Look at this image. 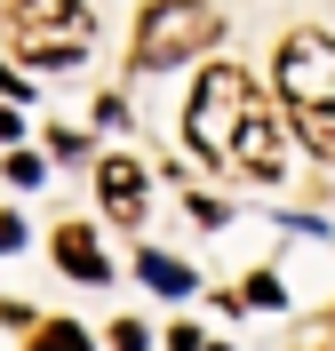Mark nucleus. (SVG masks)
Instances as JSON below:
<instances>
[{"instance_id":"f257e3e1","label":"nucleus","mask_w":335,"mask_h":351,"mask_svg":"<svg viewBox=\"0 0 335 351\" xmlns=\"http://www.w3.org/2000/svg\"><path fill=\"white\" fill-rule=\"evenodd\" d=\"M184 144L208 160V168H240L256 184L280 176V120H271L264 88L247 80V72L216 64L200 88H192V104H184Z\"/></svg>"},{"instance_id":"f03ea898","label":"nucleus","mask_w":335,"mask_h":351,"mask_svg":"<svg viewBox=\"0 0 335 351\" xmlns=\"http://www.w3.org/2000/svg\"><path fill=\"white\" fill-rule=\"evenodd\" d=\"M280 104H288L303 152L335 160V40L327 32H288V48H280Z\"/></svg>"},{"instance_id":"7ed1b4c3","label":"nucleus","mask_w":335,"mask_h":351,"mask_svg":"<svg viewBox=\"0 0 335 351\" xmlns=\"http://www.w3.org/2000/svg\"><path fill=\"white\" fill-rule=\"evenodd\" d=\"M96 40V24L80 0H8V48H16L24 64H40V72H64L80 64Z\"/></svg>"},{"instance_id":"20e7f679","label":"nucleus","mask_w":335,"mask_h":351,"mask_svg":"<svg viewBox=\"0 0 335 351\" xmlns=\"http://www.w3.org/2000/svg\"><path fill=\"white\" fill-rule=\"evenodd\" d=\"M223 24L208 0H152L144 16H136V40H128V64L136 72H168V64H192L208 40H216Z\"/></svg>"},{"instance_id":"39448f33","label":"nucleus","mask_w":335,"mask_h":351,"mask_svg":"<svg viewBox=\"0 0 335 351\" xmlns=\"http://www.w3.org/2000/svg\"><path fill=\"white\" fill-rule=\"evenodd\" d=\"M96 192H104V208H112V216H144V192H152V184H144V168H136V160L128 152H112L104 160V168H96Z\"/></svg>"},{"instance_id":"423d86ee","label":"nucleus","mask_w":335,"mask_h":351,"mask_svg":"<svg viewBox=\"0 0 335 351\" xmlns=\"http://www.w3.org/2000/svg\"><path fill=\"white\" fill-rule=\"evenodd\" d=\"M56 263H64V271H80L88 287H104V280H112V271H104V247H96L88 223H64V232H56Z\"/></svg>"},{"instance_id":"0eeeda50","label":"nucleus","mask_w":335,"mask_h":351,"mask_svg":"<svg viewBox=\"0 0 335 351\" xmlns=\"http://www.w3.org/2000/svg\"><path fill=\"white\" fill-rule=\"evenodd\" d=\"M144 280H152L160 295H184V287H192V271H184V263H168V256H144Z\"/></svg>"},{"instance_id":"6e6552de","label":"nucleus","mask_w":335,"mask_h":351,"mask_svg":"<svg viewBox=\"0 0 335 351\" xmlns=\"http://www.w3.org/2000/svg\"><path fill=\"white\" fill-rule=\"evenodd\" d=\"M32 351H88V335H80V328H64V319H48V328L32 335Z\"/></svg>"},{"instance_id":"1a4fd4ad","label":"nucleus","mask_w":335,"mask_h":351,"mask_svg":"<svg viewBox=\"0 0 335 351\" xmlns=\"http://www.w3.org/2000/svg\"><path fill=\"white\" fill-rule=\"evenodd\" d=\"M168 343H176V351H232V343H208L200 328H176V335H168Z\"/></svg>"},{"instance_id":"9d476101","label":"nucleus","mask_w":335,"mask_h":351,"mask_svg":"<svg viewBox=\"0 0 335 351\" xmlns=\"http://www.w3.org/2000/svg\"><path fill=\"white\" fill-rule=\"evenodd\" d=\"M16 240H24V223H16V216H0V247H16Z\"/></svg>"}]
</instances>
